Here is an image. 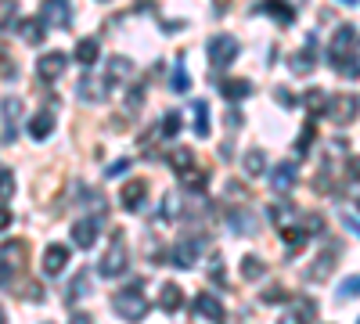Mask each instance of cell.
Here are the masks:
<instances>
[{"label": "cell", "instance_id": "38", "mask_svg": "<svg viewBox=\"0 0 360 324\" xmlns=\"http://www.w3.org/2000/svg\"><path fill=\"white\" fill-rule=\"evenodd\" d=\"M353 296H360V274H357V278H346L339 285V299H353Z\"/></svg>", "mask_w": 360, "mask_h": 324}, {"label": "cell", "instance_id": "2", "mask_svg": "<svg viewBox=\"0 0 360 324\" xmlns=\"http://www.w3.org/2000/svg\"><path fill=\"white\" fill-rule=\"evenodd\" d=\"M112 310H116L123 321H145V317H148V299H145V292H140V285H130V288L116 292Z\"/></svg>", "mask_w": 360, "mask_h": 324}, {"label": "cell", "instance_id": "20", "mask_svg": "<svg viewBox=\"0 0 360 324\" xmlns=\"http://www.w3.org/2000/svg\"><path fill=\"white\" fill-rule=\"evenodd\" d=\"M271 184H274V191H292L295 188V166H292V162H281V166H274Z\"/></svg>", "mask_w": 360, "mask_h": 324}, {"label": "cell", "instance_id": "9", "mask_svg": "<svg viewBox=\"0 0 360 324\" xmlns=\"http://www.w3.org/2000/svg\"><path fill=\"white\" fill-rule=\"evenodd\" d=\"M65 267H69V245H61V241L47 245V252H43V274L47 278H58Z\"/></svg>", "mask_w": 360, "mask_h": 324}, {"label": "cell", "instance_id": "52", "mask_svg": "<svg viewBox=\"0 0 360 324\" xmlns=\"http://www.w3.org/2000/svg\"><path fill=\"white\" fill-rule=\"evenodd\" d=\"M357 324H360V321H357Z\"/></svg>", "mask_w": 360, "mask_h": 324}, {"label": "cell", "instance_id": "19", "mask_svg": "<svg viewBox=\"0 0 360 324\" xmlns=\"http://www.w3.org/2000/svg\"><path fill=\"white\" fill-rule=\"evenodd\" d=\"M335 259H339V252H335V249H328V252H321V256L314 259V267H310V274H306V278H310V281H324V278H328V274H332V267H335Z\"/></svg>", "mask_w": 360, "mask_h": 324}, {"label": "cell", "instance_id": "16", "mask_svg": "<svg viewBox=\"0 0 360 324\" xmlns=\"http://www.w3.org/2000/svg\"><path fill=\"white\" fill-rule=\"evenodd\" d=\"M314 40H317V37H310L306 51H299V54H292V58H288V65H292V72H295V76H306L310 69H317V58H314L317 43H314Z\"/></svg>", "mask_w": 360, "mask_h": 324}, {"label": "cell", "instance_id": "35", "mask_svg": "<svg viewBox=\"0 0 360 324\" xmlns=\"http://www.w3.org/2000/svg\"><path fill=\"white\" fill-rule=\"evenodd\" d=\"M159 134L162 137H177L180 134V112H166L162 123H159Z\"/></svg>", "mask_w": 360, "mask_h": 324}, {"label": "cell", "instance_id": "22", "mask_svg": "<svg viewBox=\"0 0 360 324\" xmlns=\"http://www.w3.org/2000/svg\"><path fill=\"white\" fill-rule=\"evenodd\" d=\"M248 94H253V83H248V79H227V83H224V97L234 101V105L245 101Z\"/></svg>", "mask_w": 360, "mask_h": 324}, {"label": "cell", "instance_id": "24", "mask_svg": "<svg viewBox=\"0 0 360 324\" xmlns=\"http://www.w3.org/2000/svg\"><path fill=\"white\" fill-rule=\"evenodd\" d=\"M180 181H184L187 191H206L209 173H206V170H198V166H191V170H184V173H180Z\"/></svg>", "mask_w": 360, "mask_h": 324}, {"label": "cell", "instance_id": "29", "mask_svg": "<svg viewBox=\"0 0 360 324\" xmlns=\"http://www.w3.org/2000/svg\"><path fill=\"white\" fill-rule=\"evenodd\" d=\"M0 116L8 119V126H14V119L22 116V97H0Z\"/></svg>", "mask_w": 360, "mask_h": 324}, {"label": "cell", "instance_id": "47", "mask_svg": "<svg viewBox=\"0 0 360 324\" xmlns=\"http://www.w3.org/2000/svg\"><path fill=\"white\" fill-rule=\"evenodd\" d=\"M8 227H11V213H8L4 205H0V231H8Z\"/></svg>", "mask_w": 360, "mask_h": 324}, {"label": "cell", "instance_id": "18", "mask_svg": "<svg viewBox=\"0 0 360 324\" xmlns=\"http://www.w3.org/2000/svg\"><path fill=\"white\" fill-rule=\"evenodd\" d=\"M159 306L166 314H177L180 306H184V288L180 285H173V281H166L162 285V292H159Z\"/></svg>", "mask_w": 360, "mask_h": 324}, {"label": "cell", "instance_id": "45", "mask_svg": "<svg viewBox=\"0 0 360 324\" xmlns=\"http://www.w3.org/2000/svg\"><path fill=\"white\" fill-rule=\"evenodd\" d=\"M303 223H306V227H303L306 234H310V231H321V227H324V220H321V216H314V213H310V216H306Z\"/></svg>", "mask_w": 360, "mask_h": 324}, {"label": "cell", "instance_id": "4", "mask_svg": "<svg viewBox=\"0 0 360 324\" xmlns=\"http://www.w3.org/2000/svg\"><path fill=\"white\" fill-rule=\"evenodd\" d=\"M206 58H209V65H213L216 72L227 69V65L238 58V40H234V37H224V32H220V37H213V40L206 43Z\"/></svg>", "mask_w": 360, "mask_h": 324}, {"label": "cell", "instance_id": "31", "mask_svg": "<svg viewBox=\"0 0 360 324\" xmlns=\"http://www.w3.org/2000/svg\"><path fill=\"white\" fill-rule=\"evenodd\" d=\"M87 292H90V278H87V270L83 274H76V278H72V285H69V303H80L83 296H87Z\"/></svg>", "mask_w": 360, "mask_h": 324}, {"label": "cell", "instance_id": "34", "mask_svg": "<svg viewBox=\"0 0 360 324\" xmlns=\"http://www.w3.org/2000/svg\"><path fill=\"white\" fill-rule=\"evenodd\" d=\"M227 223L234 227V231H242V234H245V231H253V227H256V220H253V216H248V213H245V209H234V213L227 216Z\"/></svg>", "mask_w": 360, "mask_h": 324}, {"label": "cell", "instance_id": "5", "mask_svg": "<svg viewBox=\"0 0 360 324\" xmlns=\"http://www.w3.org/2000/svg\"><path fill=\"white\" fill-rule=\"evenodd\" d=\"M98 274H101V278H119V274H127V245H123V234H116V241L101 256Z\"/></svg>", "mask_w": 360, "mask_h": 324}, {"label": "cell", "instance_id": "50", "mask_svg": "<svg viewBox=\"0 0 360 324\" xmlns=\"http://www.w3.org/2000/svg\"><path fill=\"white\" fill-rule=\"evenodd\" d=\"M0 324H4V310H0Z\"/></svg>", "mask_w": 360, "mask_h": 324}, {"label": "cell", "instance_id": "40", "mask_svg": "<svg viewBox=\"0 0 360 324\" xmlns=\"http://www.w3.org/2000/svg\"><path fill=\"white\" fill-rule=\"evenodd\" d=\"M274 97H277V105H285V108H295V105H299V101H295V94H288L285 87H277Z\"/></svg>", "mask_w": 360, "mask_h": 324}, {"label": "cell", "instance_id": "48", "mask_svg": "<svg viewBox=\"0 0 360 324\" xmlns=\"http://www.w3.org/2000/svg\"><path fill=\"white\" fill-rule=\"evenodd\" d=\"M69 324H94V321H90L87 314H72V321H69Z\"/></svg>", "mask_w": 360, "mask_h": 324}, {"label": "cell", "instance_id": "39", "mask_svg": "<svg viewBox=\"0 0 360 324\" xmlns=\"http://www.w3.org/2000/svg\"><path fill=\"white\" fill-rule=\"evenodd\" d=\"M14 194V176H11V170H0V202H8Z\"/></svg>", "mask_w": 360, "mask_h": 324}, {"label": "cell", "instance_id": "36", "mask_svg": "<svg viewBox=\"0 0 360 324\" xmlns=\"http://www.w3.org/2000/svg\"><path fill=\"white\" fill-rule=\"evenodd\" d=\"M242 278H245V281L263 278V263H260L256 256H245V259H242Z\"/></svg>", "mask_w": 360, "mask_h": 324}, {"label": "cell", "instance_id": "12", "mask_svg": "<svg viewBox=\"0 0 360 324\" xmlns=\"http://www.w3.org/2000/svg\"><path fill=\"white\" fill-rule=\"evenodd\" d=\"M65 65H69V58L61 51H47L36 61V72H40V79H58L61 72H65Z\"/></svg>", "mask_w": 360, "mask_h": 324}, {"label": "cell", "instance_id": "11", "mask_svg": "<svg viewBox=\"0 0 360 324\" xmlns=\"http://www.w3.org/2000/svg\"><path fill=\"white\" fill-rule=\"evenodd\" d=\"M195 317L198 321H224V303L216 299V296H209V292H198L195 296Z\"/></svg>", "mask_w": 360, "mask_h": 324}, {"label": "cell", "instance_id": "1", "mask_svg": "<svg viewBox=\"0 0 360 324\" xmlns=\"http://www.w3.org/2000/svg\"><path fill=\"white\" fill-rule=\"evenodd\" d=\"M29 267V245L22 238H14V241H4L0 245V281H11L14 274H22Z\"/></svg>", "mask_w": 360, "mask_h": 324}, {"label": "cell", "instance_id": "25", "mask_svg": "<svg viewBox=\"0 0 360 324\" xmlns=\"http://www.w3.org/2000/svg\"><path fill=\"white\" fill-rule=\"evenodd\" d=\"M98 51H101V47H98V40H80V43H76V61H80V65H87V69H90V65L98 61Z\"/></svg>", "mask_w": 360, "mask_h": 324}, {"label": "cell", "instance_id": "44", "mask_svg": "<svg viewBox=\"0 0 360 324\" xmlns=\"http://www.w3.org/2000/svg\"><path fill=\"white\" fill-rule=\"evenodd\" d=\"M127 170H130V159H119V162L108 166V176H119V173H127Z\"/></svg>", "mask_w": 360, "mask_h": 324}, {"label": "cell", "instance_id": "10", "mask_svg": "<svg viewBox=\"0 0 360 324\" xmlns=\"http://www.w3.org/2000/svg\"><path fill=\"white\" fill-rule=\"evenodd\" d=\"M108 90H112V79H108V76L98 79L94 72H87V76L80 79V94H83V101H105Z\"/></svg>", "mask_w": 360, "mask_h": 324}, {"label": "cell", "instance_id": "41", "mask_svg": "<svg viewBox=\"0 0 360 324\" xmlns=\"http://www.w3.org/2000/svg\"><path fill=\"white\" fill-rule=\"evenodd\" d=\"M140 101H145V87L134 83V87H130V97H127V105H130V108H137Z\"/></svg>", "mask_w": 360, "mask_h": 324}, {"label": "cell", "instance_id": "17", "mask_svg": "<svg viewBox=\"0 0 360 324\" xmlns=\"http://www.w3.org/2000/svg\"><path fill=\"white\" fill-rule=\"evenodd\" d=\"M25 130H29V137H33V141H47L54 134V116H51V112H36Z\"/></svg>", "mask_w": 360, "mask_h": 324}, {"label": "cell", "instance_id": "30", "mask_svg": "<svg viewBox=\"0 0 360 324\" xmlns=\"http://www.w3.org/2000/svg\"><path fill=\"white\" fill-rule=\"evenodd\" d=\"M303 105L310 108V116H317V112H324V108H328V94H324L321 87H314V90H306Z\"/></svg>", "mask_w": 360, "mask_h": 324}, {"label": "cell", "instance_id": "33", "mask_svg": "<svg viewBox=\"0 0 360 324\" xmlns=\"http://www.w3.org/2000/svg\"><path fill=\"white\" fill-rule=\"evenodd\" d=\"M169 166H173L177 173L191 170V166H195V152H191V148H177L173 155H169Z\"/></svg>", "mask_w": 360, "mask_h": 324}, {"label": "cell", "instance_id": "23", "mask_svg": "<svg viewBox=\"0 0 360 324\" xmlns=\"http://www.w3.org/2000/svg\"><path fill=\"white\" fill-rule=\"evenodd\" d=\"M191 108H195V134L206 141V137L213 134V130H209V105H206V101H195Z\"/></svg>", "mask_w": 360, "mask_h": 324}, {"label": "cell", "instance_id": "28", "mask_svg": "<svg viewBox=\"0 0 360 324\" xmlns=\"http://www.w3.org/2000/svg\"><path fill=\"white\" fill-rule=\"evenodd\" d=\"M314 134H317V119L310 116V119L303 123V134H299V141H295V155H306V148L314 144Z\"/></svg>", "mask_w": 360, "mask_h": 324}, {"label": "cell", "instance_id": "21", "mask_svg": "<svg viewBox=\"0 0 360 324\" xmlns=\"http://www.w3.org/2000/svg\"><path fill=\"white\" fill-rule=\"evenodd\" d=\"M43 26H47L43 19H25V22H19V37L36 47V43H43Z\"/></svg>", "mask_w": 360, "mask_h": 324}, {"label": "cell", "instance_id": "42", "mask_svg": "<svg viewBox=\"0 0 360 324\" xmlns=\"http://www.w3.org/2000/svg\"><path fill=\"white\" fill-rule=\"evenodd\" d=\"M177 209H180V202L173 199V194H166V202H162V216L169 220V216H177Z\"/></svg>", "mask_w": 360, "mask_h": 324}, {"label": "cell", "instance_id": "15", "mask_svg": "<svg viewBox=\"0 0 360 324\" xmlns=\"http://www.w3.org/2000/svg\"><path fill=\"white\" fill-rule=\"evenodd\" d=\"M256 11L271 14V19L281 22V26H292V22H295V11H292L288 0H260V8H256Z\"/></svg>", "mask_w": 360, "mask_h": 324}, {"label": "cell", "instance_id": "43", "mask_svg": "<svg viewBox=\"0 0 360 324\" xmlns=\"http://www.w3.org/2000/svg\"><path fill=\"white\" fill-rule=\"evenodd\" d=\"M346 173H350V181H360V155L346 159Z\"/></svg>", "mask_w": 360, "mask_h": 324}, {"label": "cell", "instance_id": "26", "mask_svg": "<svg viewBox=\"0 0 360 324\" xmlns=\"http://www.w3.org/2000/svg\"><path fill=\"white\" fill-rule=\"evenodd\" d=\"M263 170H267V155H263L260 148H248L245 152V173L248 176H260Z\"/></svg>", "mask_w": 360, "mask_h": 324}, {"label": "cell", "instance_id": "49", "mask_svg": "<svg viewBox=\"0 0 360 324\" xmlns=\"http://www.w3.org/2000/svg\"><path fill=\"white\" fill-rule=\"evenodd\" d=\"M342 4H357V0H342Z\"/></svg>", "mask_w": 360, "mask_h": 324}, {"label": "cell", "instance_id": "7", "mask_svg": "<svg viewBox=\"0 0 360 324\" xmlns=\"http://www.w3.org/2000/svg\"><path fill=\"white\" fill-rule=\"evenodd\" d=\"M198 252H202V238H180L173 245V252H169V259H173V267L191 270L198 263Z\"/></svg>", "mask_w": 360, "mask_h": 324}, {"label": "cell", "instance_id": "13", "mask_svg": "<svg viewBox=\"0 0 360 324\" xmlns=\"http://www.w3.org/2000/svg\"><path fill=\"white\" fill-rule=\"evenodd\" d=\"M145 199H148V184L145 181H127V184H123V191H119L123 209H140V205H145Z\"/></svg>", "mask_w": 360, "mask_h": 324}, {"label": "cell", "instance_id": "8", "mask_svg": "<svg viewBox=\"0 0 360 324\" xmlns=\"http://www.w3.org/2000/svg\"><path fill=\"white\" fill-rule=\"evenodd\" d=\"M98 231H101V216L94 213V216H83V220H76L72 223V241L80 249H90L94 241H98Z\"/></svg>", "mask_w": 360, "mask_h": 324}, {"label": "cell", "instance_id": "51", "mask_svg": "<svg viewBox=\"0 0 360 324\" xmlns=\"http://www.w3.org/2000/svg\"><path fill=\"white\" fill-rule=\"evenodd\" d=\"M357 209H360V199H357Z\"/></svg>", "mask_w": 360, "mask_h": 324}, {"label": "cell", "instance_id": "37", "mask_svg": "<svg viewBox=\"0 0 360 324\" xmlns=\"http://www.w3.org/2000/svg\"><path fill=\"white\" fill-rule=\"evenodd\" d=\"M169 87H173L177 94H184L187 87H191V79H187V72H184V65H177V69H173V76H169Z\"/></svg>", "mask_w": 360, "mask_h": 324}, {"label": "cell", "instance_id": "46", "mask_svg": "<svg viewBox=\"0 0 360 324\" xmlns=\"http://www.w3.org/2000/svg\"><path fill=\"white\" fill-rule=\"evenodd\" d=\"M227 126H231V130L242 126V112H238V108H227Z\"/></svg>", "mask_w": 360, "mask_h": 324}, {"label": "cell", "instance_id": "6", "mask_svg": "<svg viewBox=\"0 0 360 324\" xmlns=\"http://www.w3.org/2000/svg\"><path fill=\"white\" fill-rule=\"evenodd\" d=\"M40 19L47 26L69 29L72 26V4H69V0H43V4H40Z\"/></svg>", "mask_w": 360, "mask_h": 324}, {"label": "cell", "instance_id": "14", "mask_svg": "<svg viewBox=\"0 0 360 324\" xmlns=\"http://www.w3.org/2000/svg\"><path fill=\"white\" fill-rule=\"evenodd\" d=\"M314 317H317V306L310 303L306 296H299L292 303V314L281 317V324H314Z\"/></svg>", "mask_w": 360, "mask_h": 324}, {"label": "cell", "instance_id": "27", "mask_svg": "<svg viewBox=\"0 0 360 324\" xmlns=\"http://www.w3.org/2000/svg\"><path fill=\"white\" fill-rule=\"evenodd\" d=\"M281 238H285V245H288V256H295L299 245L306 241V231L303 227H281Z\"/></svg>", "mask_w": 360, "mask_h": 324}, {"label": "cell", "instance_id": "32", "mask_svg": "<svg viewBox=\"0 0 360 324\" xmlns=\"http://www.w3.org/2000/svg\"><path fill=\"white\" fill-rule=\"evenodd\" d=\"M112 83H119V79L130 76V58H108V72H105Z\"/></svg>", "mask_w": 360, "mask_h": 324}, {"label": "cell", "instance_id": "3", "mask_svg": "<svg viewBox=\"0 0 360 324\" xmlns=\"http://www.w3.org/2000/svg\"><path fill=\"white\" fill-rule=\"evenodd\" d=\"M328 119H332L335 126H350L357 119V112H360V97L357 94H335V97H328Z\"/></svg>", "mask_w": 360, "mask_h": 324}]
</instances>
